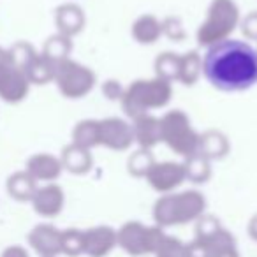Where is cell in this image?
I'll use <instances>...</instances> for the list:
<instances>
[{
    "label": "cell",
    "mask_w": 257,
    "mask_h": 257,
    "mask_svg": "<svg viewBox=\"0 0 257 257\" xmlns=\"http://www.w3.org/2000/svg\"><path fill=\"white\" fill-rule=\"evenodd\" d=\"M203 74L220 92H243L257 83V48L246 41L225 39L208 46Z\"/></svg>",
    "instance_id": "obj_1"
},
{
    "label": "cell",
    "mask_w": 257,
    "mask_h": 257,
    "mask_svg": "<svg viewBox=\"0 0 257 257\" xmlns=\"http://www.w3.org/2000/svg\"><path fill=\"white\" fill-rule=\"evenodd\" d=\"M206 213V197L196 189L161 196L154 204V222L162 229L185 225L199 220Z\"/></svg>",
    "instance_id": "obj_2"
},
{
    "label": "cell",
    "mask_w": 257,
    "mask_h": 257,
    "mask_svg": "<svg viewBox=\"0 0 257 257\" xmlns=\"http://www.w3.org/2000/svg\"><path fill=\"white\" fill-rule=\"evenodd\" d=\"M173 97V83L161 78L136 79L125 88L121 95V107L128 118L148 114L154 109H161L169 104Z\"/></svg>",
    "instance_id": "obj_3"
},
{
    "label": "cell",
    "mask_w": 257,
    "mask_h": 257,
    "mask_svg": "<svg viewBox=\"0 0 257 257\" xmlns=\"http://www.w3.org/2000/svg\"><path fill=\"white\" fill-rule=\"evenodd\" d=\"M239 9L234 0H211L208 6L206 18L197 29V43L201 46H211L231 37L239 25Z\"/></svg>",
    "instance_id": "obj_4"
},
{
    "label": "cell",
    "mask_w": 257,
    "mask_h": 257,
    "mask_svg": "<svg viewBox=\"0 0 257 257\" xmlns=\"http://www.w3.org/2000/svg\"><path fill=\"white\" fill-rule=\"evenodd\" d=\"M162 143L176 155L187 159L197 154L199 133H196L190 118L182 109H171L161 116Z\"/></svg>",
    "instance_id": "obj_5"
},
{
    "label": "cell",
    "mask_w": 257,
    "mask_h": 257,
    "mask_svg": "<svg viewBox=\"0 0 257 257\" xmlns=\"http://www.w3.org/2000/svg\"><path fill=\"white\" fill-rule=\"evenodd\" d=\"M166 234V229L155 224L147 225L140 220H128L120 229H116L118 248L131 257L154 255Z\"/></svg>",
    "instance_id": "obj_6"
},
{
    "label": "cell",
    "mask_w": 257,
    "mask_h": 257,
    "mask_svg": "<svg viewBox=\"0 0 257 257\" xmlns=\"http://www.w3.org/2000/svg\"><path fill=\"white\" fill-rule=\"evenodd\" d=\"M194 238L206 245L210 257H239L234 234L227 231L213 215L204 213L199 220H196Z\"/></svg>",
    "instance_id": "obj_7"
},
{
    "label": "cell",
    "mask_w": 257,
    "mask_h": 257,
    "mask_svg": "<svg viewBox=\"0 0 257 257\" xmlns=\"http://www.w3.org/2000/svg\"><path fill=\"white\" fill-rule=\"evenodd\" d=\"M55 83L58 86V92L67 99H81L88 95L97 83L95 72L86 65L74 62L71 58L62 60L57 65L55 72Z\"/></svg>",
    "instance_id": "obj_8"
},
{
    "label": "cell",
    "mask_w": 257,
    "mask_h": 257,
    "mask_svg": "<svg viewBox=\"0 0 257 257\" xmlns=\"http://www.w3.org/2000/svg\"><path fill=\"white\" fill-rule=\"evenodd\" d=\"M30 81L23 69L13 60L9 50L0 48V99L18 104L29 95Z\"/></svg>",
    "instance_id": "obj_9"
},
{
    "label": "cell",
    "mask_w": 257,
    "mask_h": 257,
    "mask_svg": "<svg viewBox=\"0 0 257 257\" xmlns=\"http://www.w3.org/2000/svg\"><path fill=\"white\" fill-rule=\"evenodd\" d=\"M147 182L161 196L176 192L187 182L183 162H175V161L155 162L150 171H148Z\"/></svg>",
    "instance_id": "obj_10"
},
{
    "label": "cell",
    "mask_w": 257,
    "mask_h": 257,
    "mask_svg": "<svg viewBox=\"0 0 257 257\" xmlns=\"http://www.w3.org/2000/svg\"><path fill=\"white\" fill-rule=\"evenodd\" d=\"M99 145L114 152H125L134 145L133 125L118 116L99 120Z\"/></svg>",
    "instance_id": "obj_11"
},
{
    "label": "cell",
    "mask_w": 257,
    "mask_h": 257,
    "mask_svg": "<svg viewBox=\"0 0 257 257\" xmlns=\"http://www.w3.org/2000/svg\"><path fill=\"white\" fill-rule=\"evenodd\" d=\"M60 236L62 229L53 224H37L27 234V243L37 257H58L60 255Z\"/></svg>",
    "instance_id": "obj_12"
},
{
    "label": "cell",
    "mask_w": 257,
    "mask_h": 257,
    "mask_svg": "<svg viewBox=\"0 0 257 257\" xmlns=\"http://www.w3.org/2000/svg\"><path fill=\"white\" fill-rule=\"evenodd\" d=\"M34 211H36L39 217L44 218H55L62 213L65 204V194L64 189L57 183H44V185H39L34 194L32 201Z\"/></svg>",
    "instance_id": "obj_13"
},
{
    "label": "cell",
    "mask_w": 257,
    "mask_h": 257,
    "mask_svg": "<svg viewBox=\"0 0 257 257\" xmlns=\"http://www.w3.org/2000/svg\"><path fill=\"white\" fill-rule=\"evenodd\" d=\"M85 231V255L107 257L114 248H118L116 229L111 225H93Z\"/></svg>",
    "instance_id": "obj_14"
},
{
    "label": "cell",
    "mask_w": 257,
    "mask_h": 257,
    "mask_svg": "<svg viewBox=\"0 0 257 257\" xmlns=\"http://www.w3.org/2000/svg\"><path fill=\"white\" fill-rule=\"evenodd\" d=\"M133 136L134 143L143 150H154L159 143H162L161 138V118L154 114H141L133 120Z\"/></svg>",
    "instance_id": "obj_15"
},
{
    "label": "cell",
    "mask_w": 257,
    "mask_h": 257,
    "mask_svg": "<svg viewBox=\"0 0 257 257\" xmlns=\"http://www.w3.org/2000/svg\"><path fill=\"white\" fill-rule=\"evenodd\" d=\"M25 171L36 180L37 183H55V180H58V176L62 175L64 168L58 157L51 154H36L27 161Z\"/></svg>",
    "instance_id": "obj_16"
},
{
    "label": "cell",
    "mask_w": 257,
    "mask_h": 257,
    "mask_svg": "<svg viewBox=\"0 0 257 257\" xmlns=\"http://www.w3.org/2000/svg\"><path fill=\"white\" fill-rule=\"evenodd\" d=\"M85 22L86 20L83 9L72 2L58 6L55 11V25H57L58 34L71 37V39L85 29Z\"/></svg>",
    "instance_id": "obj_17"
},
{
    "label": "cell",
    "mask_w": 257,
    "mask_h": 257,
    "mask_svg": "<svg viewBox=\"0 0 257 257\" xmlns=\"http://www.w3.org/2000/svg\"><path fill=\"white\" fill-rule=\"evenodd\" d=\"M58 159L62 162V168L72 175H86L93 166L92 150H86L74 143L64 147Z\"/></svg>",
    "instance_id": "obj_18"
},
{
    "label": "cell",
    "mask_w": 257,
    "mask_h": 257,
    "mask_svg": "<svg viewBox=\"0 0 257 257\" xmlns=\"http://www.w3.org/2000/svg\"><path fill=\"white\" fill-rule=\"evenodd\" d=\"M197 154H201L208 161H218L229 154V141L224 133L220 131H206L199 134V145H197Z\"/></svg>",
    "instance_id": "obj_19"
},
{
    "label": "cell",
    "mask_w": 257,
    "mask_h": 257,
    "mask_svg": "<svg viewBox=\"0 0 257 257\" xmlns=\"http://www.w3.org/2000/svg\"><path fill=\"white\" fill-rule=\"evenodd\" d=\"M39 183L23 169V171H16L6 182V190H8L9 197H13L18 203H30L36 194Z\"/></svg>",
    "instance_id": "obj_20"
},
{
    "label": "cell",
    "mask_w": 257,
    "mask_h": 257,
    "mask_svg": "<svg viewBox=\"0 0 257 257\" xmlns=\"http://www.w3.org/2000/svg\"><path fill=\"white\" fill-rule=\"evenodd\" d=\"M133 37L140 44H154L162 37V20L154 15H141L131 29Z\"/></svg>",
    "instance_id": "obj_21"
},
{
    "label": "cell",
    "mask_w": 257,
    "mask_h": 257,
    "mask_svg": "<svg viewBox=\"0 0 257 257\" xmlns=\"http://www.w3.org/2000/svg\"><path fill=\"white\" fill-rule=\"evenodd\" d=\"M57 65L53 60L44 57L43 53H36L32 60L27 64L25 76L30 81V85H46V83L53 81L55 72H57Z\"/></svg>",
    "instance_id": "obj_22"
},
{
    "label": "cell",
    "mask_w": 257,
    "mask_h": 257,
    "mask_svg": "<svg viewBox=\"0 0 257 257\" xmlns=\"http://www.w3.org/2000/svg\"><path fill=\"white\" fill-rule=\"evenodd\" d=\"M201 74H203V57L197 51H187V53L180 55L178 83L185 86H192L196 85Z\"/></svg>",
    "instance_id": "obj_23"
},
{
    "label": "cell",
    "mask_w": 257,
    "mask_h": 257,
    "mask_svg": "<svg viewBox=\"0 0 257 257\" xmlns=\"http://www.w3.org/2000/svg\"><path fill=\"white\" fill-rule=\"evenodd\" d=\"M72 143L86 150H93L99 145V120H81L72 128Z\"/></svg>",
    "instance_id": "obj_24"
},
{
    "label": "cell",
    "mask_w": 257,
    "mask_h": 257,
    "mask_svg": "<svg viewBox=\"0 0 257 257\" xmlns=\"http://www.w3.org/2000/svg\"><path fill=\"white\" fill-rule=\"evenodd\" d=\"M183 169H185V180L190 183H206L211 176V162L204 159L201 154H194L183 161Z\"/></svg>",
    "instance_id": "obj_25"
},
{
    "label": "cell",
    "mask_w": 257,
    "mask_h": 257,
    "mask_svg": "<svg viewBox=\"0 0 257 257\" xmlns=\"http://www.w3.org/2000/svg\"><path fill=\"white\" fill-rule=\"evenodd\" d=\"M60 255H67V257L85 255V231L83 229H76V227L62 229Z\"/></svg>",
    "instance_id": "obj_26"
},
{
    "label": "cell",
    "mask_w": 257,
    "mask_h": 257,
    "mask_svg": "<svg viewBox=\"0 0 257 257\" xmlns=\"http://www.w3.org/2000/svg\"><path fill=\"white\" fill-rule=\"evenodd\" d=\"M71 51H72V39L57 32L55 36L48 37L41 53L50 58V60H53L55 64H60L62 60H67Z\"/></svg>",
    "instance_id": "obj_27"
},
{
    "label": "cell",
    "mask_w": 257,
    "mask_h": 257,
    "mask_svg": "<svg viewBox=\"0 0 257 257\" xmlns=\"http://www.w3.org/2000/svg\"><path fill=\"white\" fill-rule=\"evenodd\" d=\"M155 76L161 79H166L169 83L178 81V72H180V55L173 53V51H166V53L159 55L155 58Z\"/></svg>",
    "instance_id": "obj_28"
},
{
    "label": "cell",
    "mask_w": 257,
    "mask_h": 257,
    "mask_svg": "<svg viewBox=\"0 0 257 257\" xmlns=\"http://www.w3.org/2000/svg\"><path fill=\"white\" fill-rule=\"evenodd\" d=\"M155 159L152 150H143V148H138L134 154H131L127 161V169L128 173L136 178H147L148 171L152 169V166L155 164Z\"/></svg>",
    "instance_id": "obj_29"
},
{
    "label": "cell",
    "mask_w": 257,
    "mask_h": 257,
    "mask_svg": "<svg viewBox=\"0 0 257 257\" xmlns=\"http://www.w3.org/2000/svg\"><path fill=\"white\" fill-rule=\"evenodd\" d=\"M154 257H187L185 253V243L180 238L171 234H166L159 248L155 250Z\"/></svg>",
    "instance_id": "obj_30"
},
{
    "label": "cell",
    "mask_w": 257,
    "mask_h": 257,
    "mask_svg": "<svg viewBox=\"0 0 257 257\" xmlns=\"http://www.w3.org/2000/svg\"><path fill=\"white\" fill-rule=\"evenodd\" d=\"M162 36L169 37L171 41H182L185 39V29H183L182 22H180L178 18H173V16H169V18L162 20Z\"/></svg>",
    "instance_id": "obj_31"
},
{
    "label": "cell",
    "mask_w": 257,
    "mask_h": 257,
    "mask_svg": "<svg viewBox=\"0 0 257 257\" xmlns=\"http://www.w3.org/2000/svg\"><path fill=\"white\" fill-rule=\"evenodd\" d=\"M239 27H241L243 36L248 41H257V11H252L239 20Z\"/></svg>",
    "instance_id": "obj_32"
},
{
    "label": "cell",
    "mask_w": 257,
    "mask_h": 257,
    "mask_svg": "<svg viewBox=\"0 0 257 257\" xmlns=\"http://www.w3.org/2000/svg\"><path fill=\"white\" fill-rule=\"evenodd\" d=\"M102 92L107 99L111 100H121V95H123L125 88L120 85V81H114V79H107L102 85Z\"/></svg>",
    "instance_id": "obj_33"
},
{
    "label": "cell",
    "mask_w": 257,
    "mask_h": 257,
    "mask_svg": "<svg viewBox=\"0 0 257 257\" xmlns=\"http://www.w3.org/2000/svg\"><path fill=\"white\" fill-rule=\"evenodd\" d=\"M185 253H187V257H210V252H208L206 245L201 243L199 239H196V238L190 243H185Z\"/></svg>",
    "instance_id": "obj_34"
},
{
    "label": "cell",
    "mask_w": 257,
    "mask_h": 257,
    "mask_svg": "<svg viewBox=\"0 0 257 257\" xmlns=\"http://www.w3.org/2000/svg\"><path fill=\"white\" fill-rule=\"evenodd\" d=\"M0 257H30V252L23 245H9L2 250Z\"/></svg>",
    "instance_id": "obj_35"
},
{
    "label": "cell",
    "mask_w": 257,
    "mask_h": 257,
    "mask_svg": "<svg viewBox=\"0 0 257 257\" xmlns=\"http://www.w3.org/2000/svg\"><path fill=\"white\" fill-rule=\"evenodd\" d=\"M246 232H248V238L252 239V241L257 243V213L248 220V225H246Z\"/></svg>",
    "instance_id": "obj_36"
}]
</instances>
